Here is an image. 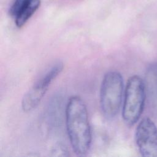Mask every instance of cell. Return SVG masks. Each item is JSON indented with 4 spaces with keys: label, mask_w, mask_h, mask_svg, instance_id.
<instances>
[{
    "label": "cell",
    "mask_w": 157,
    "mask_h": 157,
    "mask_svg": "<svg viewBox=\"0 0 157 157\" xmlns=\"http://www.w3.org/2000/svg\"><path fill=\"white\" fill-rule=\"evenodd\" d=\"M66 126L74 153L85 156L91 144V131L86 106L78 96H71L66 107Z\"/></svg>",
    "instance_id": "obj_1"
},
{
    "label": "cell",
    "mask_w": 157,
    "mask_h": 157,
    "mask_svg": "<svg viewBox=\"0 0 157 157\" xmlns=\"http://www.w3.org/2000/svg\"><path fill=\"white\" fill-rule=\"evenodd\" d=\"M63 63H56L24 94L21 100V109L29 112L36 109L45 94L48 88L63 69Z\"/></svg>",
    "instance_id": "obj_4"
},
{
    "label": "cell",
    "mask_w": 157,
    "mask_h": 157,
    "mask_svg": "<svg viewBox=\"0 0 157 157\" xmlns=\"http://www.w3.org/2000/svg\"><path fill=\"white\" fill-rule=\"evenodd\" d=\"M135 142L139 153L144 157H157V126L148 117L138 123Z\"/></svg>",
    "instance_id": "obj_5"
},
{
    "label": "cell",
    "mask_w": 157,
    "mask_h": 157,
    "mask_svg": "<svg viewBox=\"0 0 157 157\" xmlns=\"http://www.w3.org/2000/svg\"><path fill=\"white\" fill-rule=\"evenodd\" d=\"M124 91L121 74L115 71H109L104 75L100 88V106L104 117L112 120L119 112Z\"/></svg>",
    "instance_id": "obj_3"
},
{
    "label": "cell",
    "mask_w": 157,
    "mask_h": 157,
    "mask_svg": "<svg viewBox=\"0 0 157 157\" xmlns=\"http://www.w3.org/2000/svg\"><path fill=\"white\" fill-rule=\"evenodd\" d=\"M144 82L146 91H148L154 102L157 103V64L149 65L146 71Z\"/></svg>",
    "instance_id": "obj_7"
},
{
    "label": "cell",
    "mask_w": 157,
    "mask_h": 157,
    "mask_svg": "<svg viewBox=\"0 0 157 157\" xmlns=\"http://www.w3.org/2000/svg\"><path fill=\"white\" fill-rule=\"evenodd\" d=\"M40 0H13L10 15L14 18L18 28H21L37 10Z\"/></svg>",
    "instance_id": "obj_6"
},
{
    "label": "cell",
    "mask_w": 157,
    "mask_h": 157,
    "mask_svg": "<svg viewBox=\"0 0 157 157\" xmlns=\"http://www.w3.org/2000/svg\"><path fill=\"white\" fill-rule=\"evenodd\" d=\"M146 95L144 80L137 75L131 76L124 89L122 107V118L128 126L139 120L144 110Z\"/></svg>",
    "instance_id": "obj_2"
}]
</instances>
